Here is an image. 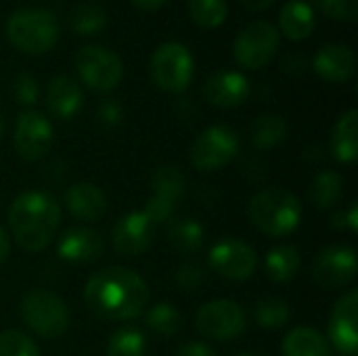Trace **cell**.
Here are the masks:
<instances>
[{"label":"cell","instance_id":"6da1fadb","mask_svg":"<svg viewBox=\"0 0 358 356\" xmlns=\"http://www.w3.org/2000/svg\"><path fill=\"white\" fill-rule=\"evenodd\" d=\"M84 302L99 319L132 321L141 317L149 302V285L130 269L107 266L86 281Z\"/></svg>","mask_w":358,"mask_h":356},{"label":"cell","instance_id":"7a4b0ae2","mask_svg":"<svg viewBox=\"0 0 358 356\" xmlns=\"http://www.w3.org/2000/svg\"><path fill=\"white\" fill-rule=\"evenodd\" d=\"M61 222V208L57 199L44 191H25L17 195L8 210V229L15 243L29 252L38 254L46 250Z\"/></svg>","mask_w":358,"mask_h":356},{"label":"cell","instance_id":"3957f363","mask_svg":"<svg viewBox=\"0 0 358 356\" xmlns=\"http://www.w3.org/2000/svg\"><path fill=\"white\" fill-rule=\"evenodd\" d=\"M302 201L283 187H266L248 204L252 225L268 237H287L302 222Z\"/></svg>","mask_w":358,"mask_h":356},{"label":"cell","instance_id":"277c9868","mask_svg":"<svg viewBox=\"0 0 358 356\" xmlns=\"http://www.w3.org/2000/svg\"><path fill=\"white\" fill-rule=\"evenodd\" d=\"M10 44L25 55H44L59 40V21L46 8H19L6 21Z\"/></svg>","mask_w":358,"mask_h":356},{"label":"cell","instance_id":"5b68a950","mask_svg":"<svg viewBox=\"0 0 358 356\" xmlns=\"http://www.w3.org/2000/svg\"><path fill=\"white\" fill-rule=\"evenodd\" d=\"M19 315L23 323L44 340H57L69 329V308L50 290L31 287L21 296Z\"/></svg>","mask_w":358,"mask_h":356},{"label":"cell","instance_id":"8992f818","mask_svg":"<svg viewBox=\"0 0 358 356\" xmlns=\"http://www.w3.org/2000/svg\"><path fill=\"white\" fill-rule=\"evenodd\" d=\"M193 55L180 42H166L151 55L149 73L153 84L170 94L185 92L193 80Z\"/></svg>","mask_w":358,"mask_h":356},{"label":"cell","instance_id":"52a82bcc","mask_svg":"<svg viewBox=\"0 0 358 356\" xmlns=\"http://www.w3.org/2000/svg\"><path fill=\"white\" fill-rule=\"evenodd\" d=\"M239 155V136L233 128L216 124L206 128L189 149V162L199 172H218Z\"/></svg>","mask_w":358,"mask_h":356},{"label":"cell","instance_id":"ba28073f","mask_svg":"<svg viewBox=\"0 0 358 356\" xmlns=\"http://www.w3.org/2000/svg\"><path fill=\"white\" fill-rule=\"evenodd\" d=\"M76 71L80 80L94 92H109L124 78L122 59L113 50L96 44L82 46L76 52Z\"/></svg>","mask_w":358,"mask_h":356},{"label":"cell","instance_id":"9c48e42d","mask_svg":"<svg viewBox=\"0 0 358 356\" xmlns=\"http://www.w3.org/2000/svg\"><path fill=\"white\" fill-rule=\"evenodd\" d=\"M197 332L214 342H229L239 338L248 327V317L241 304L233 300H212L197 311Z\"/></svg>","mask_w":358,"mask_h":356},{"label":"cell","instance_id":"30bf717a","mask_svg":"<svg viewBox=\"0 0 358 356\" xmlns=\"http://www.w3.org/2000/svg\"><path fill=\"white\" fill-rule=\"evenodd\" d=\"M279 50V29L268 21H254L235 38V59L245 69L266 67Z\"/></svg>","mask_w":358,"mask_h":356},{"label":"cell","instance_id":"8fae6325","mask_svg":"<svg viewBox=\"0 0 358 356\" xmlns=\"http://www.w3.org/2000/svg\"><path fill=\"white\" fill-rule=\"evenodd\" d=\"M55 132L52 124L46 120L44 113L36 109L21 111L15 124L13 145L21 159L25 162H40L52 147Z\"/></svg>","mask_w":358,"mask_h":356},{"label":"cell","instance_id":"7c38bea8","mask_svg":"<svg viewBox=\"0 0 358 356\" xmlns=\"http://www.w3.org/2000/svg\"><path fill=\"white\" fill-rule=\"evenodd\" d=\"M185 174L176 166H159L151 176V197L147 199L143 212L159 227L170 220L176 204L185 195Z\"/></svg>","mask_w":358,"mask_h":356},{"label":"cell","instance_id":"4fadbf2b","mask_svg":"<svg viewBox=\"0 0 358 356\" xmlns=\"http://www.w3.org/2000/svg\"><path fill=\"white\" fill-rule=\"evenodd\" d=\"M208 264L216 275L229 281H245L256 273L258 256L250 243L229 237L212 245L208 254Z\"/></svg>","mask_w":358,"mask_h":356},{"label":"cell","instance_id":"5bb4252c","mask_svg":"<svg viewBox=\"0 0 358 356\" xmlns=\"http://www.w3.org/2000/svg\"><path fill=\"white\" fill-rule=\"evenodd\" d=\"M357 252L348 245H329L313 262V279L323 290H340L357 279Z\"/></svg>","mask_w":358,"mask_h":356},{"label":"cell","instance_id":"9a60e30c","mask_svg":"<svg viewBox=\"0 0 358 356\" xmlns=\"http://www.w3.org/2000/svg\"><path fill=\"white\" fill-rule=\"evenodd\" d=\"M155 233H157V225L143 210H136L122 216L115 222L111 231V245L120 256L134 258L145 254L153 245Z\"/></svg>","mask_w":358,"mask_h":356},{"label":"cell","instance_id":"2e32d148","mask_svg":"<svg viewBox=\"0 0 358 356\" xmlns=\"http://www.w3.org/2000/svg\"><path fill=\"white\" fill-rule=\"evenodd\" d=\"M329 342L336 350L348 356L357 355L358 348V292L348 290L336 302L327 327Z\"/></svg>","mask_w":358,"mask_h":356},{"label":"cell","instance_id":"e0dca14e","mask_svg":"<svg viewBox=\"0 0 358 356\" xmlns=\"http://www.w3.org/2000/svg\"><path fill=\"white\" fill-rule=\"evenodd\" d=\"M105 239L90 227H76L63 233L57 243V256L69 264H90L103 256Z\"/></svg>","mask_w":358,"mask_h":356},{"label":"cell","instance_id":"ac0fdd59","mask_svg":"<svg viewBox=\"0 0 358 356\" xmlns=\"http://www.w3.org/2000/svg\"><path fill=\"white\" fill-rule=\"evenodd\" d=\"M250 97V82L239 71H216L203 84V99L220 109H233L248 101Z\"/></svg>","mask_w":358,"mask_h":356},{"label":"cell","instance_id":"d6986e66","mask_svg":"<svg viewBox=\"0 0 358 356\" xmlns=\"http://www.w3.org/2000/svg\"><path fill=\"white\" fill-rule=\"evenodd\" d=\"M67 212L82 222H99L109 210L107 195L92 183H76L65 191Z\"/></svg>","mask_w":358,"mask_h":356},{"label":"cell","instance_id":"ffe728a7","mask_svg":"<svg viewBox=\"0 0 358 356\" xmlns=\"http://www.w3.org/2000/svg\"><path fill=\"white\" fill-rule=\"evenodd\" d=\"M313 65L319 78H323L325 82L342 84L357 73V55L350 46L331 42L317 52Z\"/></svg>","mask_w":358,"mask_h":356},{"label":"cell","instance_id":"44dd1931","mask_svg":"<svg viewBox=\"0 0 358 356\" xmlns=\"http://www.w3.org/2000/svg\"><path fill=\"white\" fill-rule=\"evenodd\" d=\"M82 105H84V92H82L80 84L73 78H69L65 73H59L48 82V86H46V107L55 118L69 120L82 109Z\"/></svg>","mask_w":358,"mask_h":356},{"label":"cell","instance_id":"7402d4cb","mask_svg":"<svg viewBox=\"0 0 358 356\" xmlns=\"http://www.w3.org/2000/svg\"><path fill=\"white\" fill-rule=\"evenodd\" d=\"M315 25H317L315 10L304 0H292L279 13V29L283 31L285 38L294 42L306 40L315 31Z\"/></svg>","mask_w":358,"mask_h":356},{"label":"cell","instance_id":"603a6c76","mask_svg":"<svg viewBox=\"0 0 358 356\" xmlns=\"http://www.w3.org/2000/svg\"><path fill=\"white\" fill-rule=\"evenodd\" d=\"M331 153L342 164H352L358 157V111L348 109L336 124L331 134Z\"/></svg>","mask_w":358,"mask_h":356},{"label":"cell","instance_id":"cb8c5ba5","mask_svg":"<svg viewBox=\"0 0 358 356\" xmlns=\"http://www.w3.org/2000/svg\"><path fill=\"white\" fill-rule=\"evenodd\" d=\"M283 356H331L327 338L313 327L292 329L281 344Z\"/></svg>","mask_w":358,"mask_h":356},{"label":"cell","instance_id":"d4e9b609","mask_svg":"<svg viewBox=\"0 0 358 356\" xmlns=\"http://www.w3.org/2000/svg\"><path fill=\"white\" fill-rule=\"evenodd\" d=\"M300 264H302V258H300L298 248L277 245L264 258V273L275 283H287L298 275Z\"/></svg>","mask_w":358,"mask_h":356},{"label":"cell","instance_id":"484cf974","mask_svg":"<svg viewBox=\"0 0 358 356\" xmlns=\"http://www.w3.org/2000/svg\"><path fill=\"white\" fill-rule=\"evenodd\" d=\"M203 239H206V231L195 218H176L170 220L168 225L170 245L185 256L197 254L203 248Z\"/></svg>","mask_w":358,"mask_h":356},{"label":"cell","instance_id":"4316f807","mask_svg":"<svg viewBox=\"0 0 358 356\" xmlns=\"http://www.w3.org/2000/svg\"><path fill=\"white\" fill-rule=\"evenodd\" d=\"M344 195V178L334 170L319 172L310 187H308V199L317 210H329L336 204H340Z\"/></svg>","mask_w":358,"mask_h":356},{"label":"cell","instance_id":"83f0119b","mask_svg":"<svg viewBox=\"0 0 358 356\" xmlns=\"http://www.w3.org/2000/svg\"><path fill=\"white\" fill-rule=\"evenodd\" d=\"M287 132H289L287 122L281 115L266 113V115H260L258 120H254V124H252V143H254V147H258L262 151H268V149L279 147L287 138Z\"/></svg>","mask_w":358,"mask_h":356},{"label":"cell","instance_id":"f1b7e54d","mask_svg":"<svg viewBox=\"0 0 358 356\" xmlns=\"http://www.w3.org/2000/svg\"><path fill=\"white\" fill-rule=\"evenodd\" d=\"M145 325L162 338H172L182 327V315L170 302H157L145 313Z\"/></svg>","mask_w":358,"mask_h":356},{"label":"cell","instance_id":"f546056e","mask_svg":"<svg viewBox=\"0 0 358 356\" xmlns=\"http://www.w3.org/2000/svg\"><path fill=\"white\" fill-rule=\"evenodd\" d=\"M147 338L136 327H120L107 340L105 356H145Z\"/></svg>","mask_w":358,"mask_h":356},{"label":"cell","instance_id":"4dcf8cb0","mask_svg":"<svg viewBox=\"0 0 358 356\" xmlns=\"http://www.w3.org/2000/svg\"><path fill=\"white\" fill-rule=\"evenodd\" d=\"M292 317V308L285 300L281 298H262L254 306V321L262 329H281L287 325Z\"/></svg>","mask_w":358,"mask_h":356},{"label":"cell","instance_id":"1f68e13d","mask_svg":"<svg viewBox=\"0 0 358 356\" xmlns=\"http://www.w3.org/2000/svg\"><path fill=\"white\" fill-rule=\"evenodd\" d=\"M107 23H109L107 13L96 4H78L69 15V27L80 36L99 34L107 27Z\"/></svg>","mask_w":358,"mask_h":356},{"label":"cell","instance_id":"d6a6232c","mask_svg":"<svg viewBox=\"0 0 358 356\" xmlns=\"http://www.w3.org/2000/svg\"><path fill=\"white\" fill-rule=\"evenodd\" d=\"M229 15L227 0H189V17L203 29H216Z\"/></svg>","mask_w":358,"mask_h":356},{"label":"cell","instance_id":"836d02e7","mask_svg":"<svg viewBox=\"0 0 358 356\" xmlns=\"http://www.w3.org/2000/svg\"><path fill=\"white\" fill-rule=\"evenodd\" d=\"M0 356H40L38 344L19 329L0 332Z\"/></svg>","mask_w":358,"mask_h":356},{"label":"cell","instance_id":"e575fe53","mask_svg":"<svg viewBox=\"0 0 358 356\" xmlns=\"http://www.w3.org/2000/svg\"><path fill=\"white\" fill-rule=\"evenodd\" d=\"M317 8L338 21H357L358 0H315Z\"/></svg>","mask_w":358,"mask_h":356},{"label":"cell","instance_id":"d590c367","mask_svg":"<svg viewBox=\"0 0 358 356\" xmlns=\"http://www.w3.org/2000/svg\"><path fill=\"white\" fill-rule=\"evenodd\" d=\"M13 94L21 105H34L38 101V82L31 73L21 71L13 80Z\"/></svg>","mask_w":358,"mask_h":356},{"label":"cell","instance_id":"8d00e7d4","mask_svg":"<svg viewBox=\"0 0 358 356\" xmlns=\"http://www.w3.org/2000/svg\"><path fill=\"white\" fill-rule=\"evenodd\" d=\"M176 283H178V287H182V290H187V292H195L201 283H203V279H206V271L197 264V262H187V264H182L178 271H176Z\"/></svg>","mask_w":358,"mask_h":356},{"label":"cell","instance_id":"74e56055","mask_svg":"<svg viewBox=\"0 0 358 356\" xmlns=\"http://www.w3.org/2000/svg\"><path fill=\"white\" fill-rule=\"evenodd\" d=\"M96 118L105 128H113L122 122V107L117 101H103L96 109Z\"/></svg>","mask_w":358,"mask_h":356},{"label":"cell","instance_id":"f35d334b","mask_svg":"<svg viewBox=\"0 0 358 356\" xmlns=\"http://www.w3.org/2000/svg\"><path fill=\"white\" fill-rule=\"evenodd\" d=\"M331 225L336 229H342V231H350V233H357L358 231V204H352L348 210L340 212L334 216Z\"/></svg>","mask_w":358,"mask_h":356},{"label":"cell","instance_id":"ab89813d","mask_svg":"<svg viewBox=\"0 0 358 356\" xmlns=\"http://www.w3.org/2000/svg\"><path fill=\"white\" fill-rule=\"evenodd\" d=\"M174 356H216V353L206 342H185L178 346Z\"/></svg>","mask_w":358,"mask_h":356},{"label":"cell","instance_id":"60d3db41","mask_svg":"<svg viewBox=\"0 0 358 356\" xmlns=\"http://www.w3.org/2000/svg\"><path fill=\"white\" fill-rule=\"evenodd\" d=\"M168 0H132V4L136 6V8H141V10H147V13H151V10H157L159 6H164Z\"/></svg>","mask_w":358,"mask_h":356},{"label":"cell","instance_id":"b9f144b4","mask_svg":"<svg viewBox=\"0 0 358 356\" xmlns=\"http://www.w3.org/2000/svg\"><path fill=\"white\" fill-rule=\"evenodd\" d=\"M8 252H10V241H8V235H6V231L0 227V266L6 262V258H8Z\"/></svg>","mask_w":358,"mask_h":356},{"label":"cell","instance_id":"7bdbcfd3","mask_svg":"<svg viewBox=\"0 0 358 356\" xmlns=\"http://www.w3.org/2000/svg\"><path fill=\"white\" fill-rule=\"evenodd\" d=\"M248 10H264L271 4H275V0H239Z\"/></svg>","mask_w":358,"mask_h":356},{"label":"cell","instance_id":"ee69618b","mask_svg":"<svg viewBox=\"0 0 358 356\" xmlns=\"http://www.w3.org/2000/svg\"><path fill=\"white\" fill-rule=\"evenodd\" d=\"M4 128H6V118H4V111H2V107H0V138H2V134H4Z\"/></svg>","mask_w":358,"mask_h":356},{"label":"cell","instance_id":"f6af8a7d","mask_svg":"<svg viewBox=\"0 0 358 356\" xmlns=\"http://www.w3.org/2000/svg\"><path fill=\"white\" fill-rule=\"evenodd\" d=\"M235 356H260V355H254V353H243V355H235Z\"/></svg>","mask_w":358,"mask_h":356}]
</instances>
